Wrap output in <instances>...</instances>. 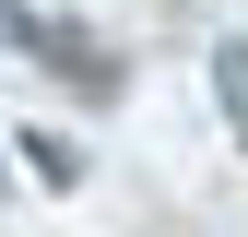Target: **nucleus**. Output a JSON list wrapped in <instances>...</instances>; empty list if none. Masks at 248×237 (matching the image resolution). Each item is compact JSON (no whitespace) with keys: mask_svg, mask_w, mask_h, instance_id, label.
I'll return each mask as SVG.
<instances>
[{"mask_svg":"<svg viewBox=\"0 0 248 237\" xmlns=\"http://www.w3.org/2000/svg\"><path fill=\"white\" fill-rule=\"evenodd\" d=\"M12 48H36L47 71H71V83H83V95H118V83H130V59H118L107 36H83V24H36V12H24V36H12Z\"/></svg>","mask_w":248,"mask_h":237,"instance_id":"1","label":"nucleus"},{"mask_svg":"<svg viewBox=\"0 0 248 237\" xmlns=\"http://www.w3.org/2000/svg\"><path fill=\"white\" fill-rule=\"evenodd\" d=\"M213 83H225V118H236V142H248V48H236V36L213 48Z\"/></svg>","mask_w":248,"mask_h":237,"instance_id":"2","label":"nucleus"},{"mask_svg":"<svg viewBox=\"0 0 248 237\" xmlns=\"http://www.w3.org/2000/svg\"><path fill=\"white\" fill-rule=\"evenodd\" d=\"M24 166H36V178H59V190H71V178H83V154H71V142H59V131H36V142H24Z\"/></svg>","mask_w":248,"mask_h":237,"instance_id":"3","label":"nucleus"},{"mask_svg":"<svg viewBox=\"0 0 248 237\" xmlns=\"http://www.w3.org/2000/svg\"><path fill=\"white\" fill-rule=\"evenodd\" d=\"M12 36H24V12H12V0H0V48H12Z\"/></svg>","mask_w":248,"mask_h":237,"instance_id":"4","label":"nucleus"}]
</instances>
